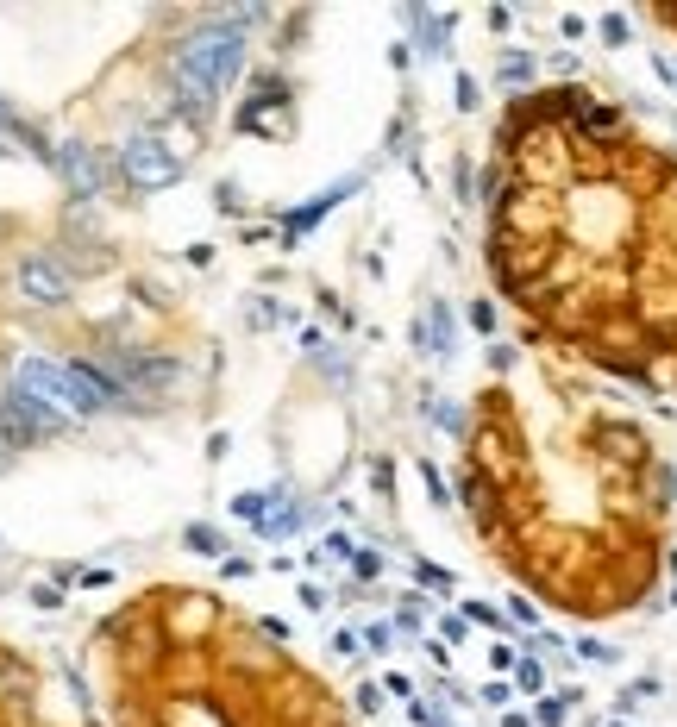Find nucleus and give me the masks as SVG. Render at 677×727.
Masks as SVG:
<instances>
[{
  "label": "nucleus",
  "mask_w": 677,
  "mask_h": 727,
  "mask_svg": "<svg viewBox=\"0 0 677 727\" xmlns=\"http://www.w3.org/2000/svg\"><path fill=\"white\" fill-rule=\"evenodd\" d=\"M0 727H82V715L57 702L51 677L7 640H0Z\"/></svg>",
  "instance_id": "nucleus-4"
},
{
  "label": "nucleus",
  "mask_w": 677,
  "mask_h": 727,
  "mask_svg": "<svg viewBox=\"0 0 677 727\" xmlns=\"http://www.w3.org/2000/svg\"><path fill=\"white\" fill-rule=\"evenodd\" d=\"M652 26H659V32H671V38H677V13H652Z\"/></svg>",
  "instance_id": "nucleus-5"
},
{
  "label": "nucleus",
  "mask_w": 677,
  "mask_h": 727,
  "mask_svg": "<svg viewBox=\"0 0 677 727\" xmlns=\"http://www.w3.org/2000/svg\"><path fill=\"white\" fill-rule=\"evenodd\" d=\"M113 727H352L326 677L232 602L176 596L101 646Z\"/></svg>",
  "instance_id": "nucleus-3"
},
{
  "label": "nucleus",
  "mask_w": 677,
  "mask_h": 727,
  "mask_svg": "<svg viewBox=\"0 0 677 727\" xmlns=\"http://www.w3.org/2000/svg\"><path fill=\"white\" fill-rule=\"evenodd\" d=\"M483 264L527 345L627 389H677V151L596 88L502 107Z\"/></svg>",
  "instance_id": "nucleus-1"
},
{
  "label": "nucleus",
  "mask_w": 677,
  "mask_h": 727,
  "mask_svg": "<svg viewBox=\"0 0 677 727\" xmlns=\"http://www.w3.org/2000/svg\"><path fill=\"white\" fill-rule=\"evenodd\" d=\"M477 546L533 602L615 621L665 583L671 464L652 427L590 370L515 345L477 383L458 439Z\"/></svg>",
  "instance_id": "nucleus-2"
}]
</instances>
